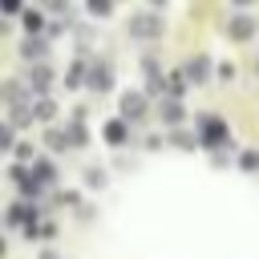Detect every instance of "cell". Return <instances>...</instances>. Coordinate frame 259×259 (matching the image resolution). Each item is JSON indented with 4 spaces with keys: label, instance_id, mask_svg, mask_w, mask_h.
<instances>
[{
    "label": "cell",
    "instance_id": "cell-7",
    "mask_svg": "<svg viewBox=\"0 0 259 259\" xmlns=\"http://www.w3.org/2000/svg\"><path fill=\"white\" fill-rule=\"evenodd\" d=\"M162 117H166L170 125H174V121H182V109H178V101H166V105H162Z\"/></svg>",
    "mask_w": 259,
    "mask_h": 259
},
{
    "label": "cell",
    "instance_id": "cell-6",
    "mask_svg": "<svg viewBox=\"0 0 259 259\" xmlns=\"http://www.w3.org/2000/svg\"><path fill=\"white\" fill-rule=\"evenodd\" d=\"M105 142L121 146V142H125V125H121V121H109V125H105Z\"/></svg>",
    "mask_w": 259,
    "mask_h": 259
},
{
    "label": "cell",
    "instance_id": "cell-12",
    "mask_svg": "<svg viewBox=\"0 0 259 259\" xmlns=\"http://www.w3.org/2000/svg\"><path fill=\"white\" fill-rule=\"evenodd\" d=\"M85 182H89V186H101L105 174H101V170H85Z\"/></svg>",
    "mask_w": 259,
    "mask_h": 259
},
{
    "label": "cell",
    "instance_id": "cell-9",
    "mask_svg": "<svg viewBox=\"0 0 259 259\" xmlns=\"http://www.w3.org/2000/svg\"><path fill=\"white\" fill-rule=\"evenodd\" d=\"M93 89H109V73L105 69H93V81H89Z\"/></svg>",
    "mask_w": 259,
    "mask_h": 259
},
{
    "label": "cell",
    "instance_id": "cell-8",
    "mask_svg": "<svg viewBox=\"0 0 259 259\" xmlns=\"http://www.w3.org/2000/svg\"><path fill=\"white\" fill-rule=\"evenodd\" d=\"M32 89H36V93L49 89V69H36V73H32Z\"/></svg>",
    "mask_w": 259,
    "mask_h": 259
},
{
    "label": "cell",
    "instance_id": "cell-13",
    "mask_svg": "<svg viewBox=\"0 0 259 259\" xmlns=\"http://www.w3.org/2000/svg\"><path fill=\"white\" fill-rule=\"evenodd\" d=\"M4 8H8V12H16V8H20V0H4Z\"/></svg>",
    "mask_w": 259,
    "mask_h": 259
},
{
    "label": "cell",
    "instance_id": "cell-11",
    "mask_svg": "<svg viewBox=\"0 0 259 259\" xmlns=\"http://www.w3.org/2000/svg\"><path fill=\"white\" fill-rule=\"evenodd\" d=\"M40 53H45L40 40H28V45H24V57H40Z\"/></svg>",
    "mask_w": 259,
    "mask_h": 259
},
{
    "label": "cell",
    "instance_id": "cell-1",
    "mask_svg": "<svg viewBox=\"0 0 259 259\" xmlns=\"http://www.w3.org/2000/svg\"><path fill=\"white\" fill-rule=\"evenodd\" d=\"M198 134H202V146H219V142L227 138V125H223L219 117H202V121H198Z\"/></svg>",
    "mask_w": 259,
    "mask_h": 259
},
{
    "label": "cell",
    "instance_id": "cell-10",
    "mask_svg": "<svg viewBox=\"0 0 259 259\" xmlns=\"http://www.w3.org/2000/svg\"><path fill=\"white\" fill-rule=\"evenodd\" d=\"M89 12H93V16H105V12H109V0H89Z\"/></svg>",
    "mask_w": 259,
    "mask_h": 259
},
{
    "label": "cell",
    "instance_id": "cell-14",
    "mask_svg": "<svg viewBox=\"0 0 259 259\" xmlns=\"http://www.w3.org/2000/svg\"><path fill=\"white\" fill-rule=\"evenodd\" d=\"M235 4H247V0H235Z\"/></svg>",
    "mask_w": 259,
    "mask_h": 259
},
{
    "label": "cell",
    "instance_id": "cell-3",
    "mask_svg": "<svg viewBox=\"0 0 259 259\" xmlns=\"http://www.w3.org/2000/svg\"><path fill=\"white\" fill-rule=\"evenodd\" d=\"M251 32H255V20H251V16H231V20H227V36L247 40Z\"/></svg>",
    "mask_w": 259,
    "mask_h": 259
},
{
    "label": "cell",
    "instance_id": "cell-4",
    "mask_svg": "<svg viewBox=\"0 0 259 259\" xmlns=\"http://www.w3.org/2000/svg\"><path fill=\"white\" fill-rule=\"evenodd\" d=\"M121 109H125V117H142L146 113V97L142 93H125L121 97Z\"/></svg>",
    "mask_w": 259,
    "mask_h": 259
},
{
    "label": "cell",
    "instance_id": "cell-2",
    "mask_svg": "<svg viewBox=\"0 0 259 259\" xmlns=\"http://www.w3.org/2000/svg\"><path fill=\"white\" fill-rule=\"evenodd\" d=\"M130 32H134V36H154V32H162V20L146 12V16H138V20H130Z\"/></svg>",
    "mask_w": 259,
    "mask_h": 259
},
{
    "label": "cell",
    "instance_id": "cell-5",
    "mask_svg": "<svg viewBox=\"0 0 259 259\" xmlns=\"http://www.w3.org/2000/svg\"><path fill=\"white\" fill-rule=\"evenodd\" d=\"M206 69H210V65H206V57H194V61L186 65V73H190L194 81H206Z\"/></svg>",
    "mask_w": 259,
    "mask_h": 259
}]
</instances>
